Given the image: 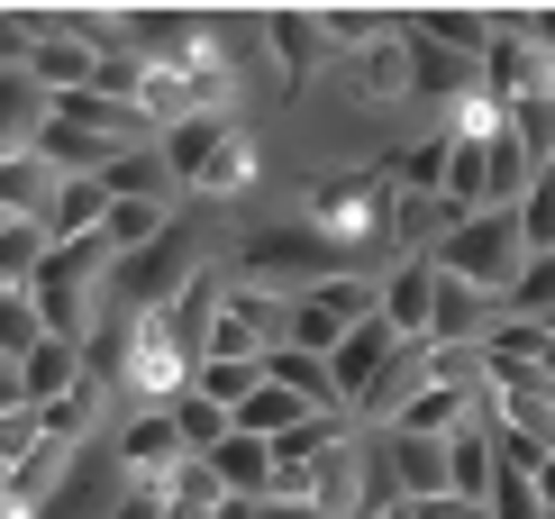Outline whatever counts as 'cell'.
Returning <instances> with one entry per match:
<instances>
[{"instance_id": "obj_11", "label": "cell", "mask_w": 555, "mask_h": 519, "mask_svg": "<svg viewBox=\"0 0 555 519\" xmlns=\"http://www.w3.org/2000/svg\"><path fill=\"white\" fill-rule=\"evenodd\" d=\"M256 37H264V55L283 64V91L310 74L319 55H328V37H319V18H310V10H264V18H256Z\"/></svg>"}, {"instance_id": "obj_8", "label": "cell", "mask_w": 555, "mask_h": 519, "mask_svg": "<svg viewBox=\"0 0 555 519\" xmlns=\"http://www.w3.org/2000/svg\"><path fill=\"white\" fill-rule=\"evenodd\" d=\"M55 128V101L37 91L28 64H0V147L10 155H37V137Z\"/></svg>"}, {"instance_id": "obj_2", "label": "cell", "mask_w": 555, "mask_h": 519, "mask_svg": "<svg viewBox=\"0 0 555 519\" xmlns=\"http://www.w3.org/2000/svg\"><path fill=\"white\" fill-rule=\"evenodd\" d=\"M374 311H383V274H328L310 292H292V346L300 356H337Z\"/></svg>"}, {"instance_id": "obj_17", "label": "cell", "mask_w": 555, "mask_h": 519, "mask_svg": "<svg viewBox=\"0 0 555 519\" xmlns=\"http://www.w3.org/2000/svg\"><path fill=\"white\" fill-rule=\"evenodd\" d=\"M173 228V201H109V219H101V246L109 255H146L155 238Z\"/></svg>"}, {"instance_id": "obj_20", "label": "cell", "mask_w": 555, "mask_h": 519, "mask_svg": "<svg viewBox=\"0 0 555 519\" xmlns=\"http://www.w3.org/2000/svg\"><path fill=\"white\" fill-rule=\"evenodd\" d=\"M155 502H165V519H219L228 510V492H219V474H210V465H173V474L165 483H155Z\"/></svg>"}, {"instance_id": "obj_34", "label": "cell", "mask_w": 555, "mask_h": 519, "mask_svg": "<svg viewBox=\"0 0 555 519\" xmlns=\"http://www.w3.org/2000/svg\"><path fill=\"white\" fill-rule=\"evenodd\" d=\"M528 483H538V502L555 510V456H546V465H538V474H528Z\"/></svg>"}, {"instance_id": "obj_21", "label": "cell", "mask_w": 555, "mask_h": 519, "mask_svg": "<svg viewBox=\"0 0 555 519\" xmlns=\"http://www.w3.org/2000/svg\"><path fill=\"white\" fill-rule=\"evenodd\" d=\"M37 346H46V311H37V292H28V282H0V356L28 365Z\"/></svg>"}, {"instance_id": "obj_22", "label": "cell", "mask_w": 555, "mask_h": 519, "mask_svg": "<svg viewBox=\"0 0 555 519\" xmlns=\"http://www.w3.org/2000/svg\"><path fill=\"white\" fill-rule=\"evenodd\" d=\"M37 155L55 164V174H91V182H101V174H109V155H119V147H109V137H91V128H64V119H55V128L37 137Z\"/></svg>"}, {"instance_id": "obj_15", "label": "cell", "mask_w": 555, "mask_h": 519, "mask_svg": "<svg viewBox=\"0 0 555 519\" xmlns=\"http://www.w3.org/2000/svg\"><path fill=\"white\" fill-rule=\"evenodd\" d=\"M55 164L46 155H0V219H46L55 210Z\"/></svg>"}, {"instance_id": "obj_35", "label": "cell", "mask_w": 555, "mask_h": 519, "mask_svg": "<svg viewBox=\"0 0 555 519\" xmlns=\"http://www.w3.org/2000/svg\"><path fill=\"white\" fill-rule=\"evenodd\" d=\"M374 519H410V510H374Z\"/></svg>"}, {"instance_id": "obj_3", "label": "cell", "mask_w": 555, "mask_h": 519, "mask_svg": "<svg viewBox=\"0 0 555 519\" xmlns=\"http://www.w3.org/2000/svg\"><path fill=\"white\" fill-rule=\"evenodd\" d=\"M109 456L128 465V483H137V492H155L173 465H192V456H182L173 410H119V429H109Z\"/></svg>"}, {"instance_id": "obj_12", "label": "cell", "mask_w": 555, "mask_h": 519, "mask_svg": "<svg viewBox=\"0 0 555 519\" xmlns=\"http://www.w3.org/2000/svg\"><path fill=\"white\" fill-rule=\"evenodd\" d=\"M201 465L219 474L228 502H273V446H264V438H228V446H210Z\"/></svg>"}, {"instance_id": "obj_27", "label": "cell", "mask_w": 555, "mask_h": 519, "mask_svg": "<svg viewBox=\"0 0 555 519\" xmlns=\"http://www.w3.org/2000/svg\"><path fill=\"white\" fill-rule=\"evenodd\" d=\"M256 383H264V365H228V356H201V374H192V392L219 401V410H237Z\"/></svg>"}, {"instance_id": "obj_31", "label": "cell", "mask_w": 555, "mask_h": 519, "mask_svg": "<svg viewBox=\"0 0 555 519\" xmlns=\"http://www.w3.org/2000/svg\"><path fill=\"white\" fill-rule=\"evenodd\" d=\"M519 28H528V37H538V55L555 64V10H519Z\"/></svg>"}, {"instance_id": "obj_24", "label": "cell", "mask_w": 555, "mask_h": 519, "mask_svg": "<svg viewBox=\"0 0 555 519\" xmlns=\"http://www.w3.org/2000/svg\"><path fill=\"white\" fill-rule=\"evenodd\" d=\"M173 429H182V456H210V446H228V438H237V419H228L219 401L182 392V401H173Z\"/></svg>"}, {"instance_id": "obj_14", "label": "cell", "mask_w": 555, "mask_h": 519, "mask_svg": "<svg viewBox=\"0 0 555 519\" xmlns=\"http://www.w3.org/2000/svg\"><path fill=\"white\" fill-rule=\"evenodd\" d=\"M101 192L109 201H173L182 182H173L165 147H119V155H109V174H101Z\"/></svg>"}, {"instance_id": "obj_6", "label": "cell", "mask_w": 555, "mask_h": 519, "mask_svg": "<svg viewBox=\"0 0 555 519\" xmlns=\"http://www.w3.org/2000/svg\"><path fill=\"white\" fill-rule=\"evenodd\" d=\"M391 356H401V328H391V319L374 311V319H364L356 338H346L337 356H328V374H337V401H346V410H356V401L383 383V365H391Z\"/></svg>"}, {"instance_id": "obj_5", "label": "cell", "mask_w": 555, "mask_h": 519, "mask_svg": "<svg viewBox=\"0 0 555 519\" xmlns=\"http://www.w3.org/2000/svg\"><path fill=\"white\" fill-rule=\"evenodd\" d=\"M383 319L401 328V346H428V319H437V255H401L383 274Z\"/></svg>"}, {"instance_id": "obj_10", "label": "cell", "mask_w": 555, "mask_h": 519, "mask_svg": "<svg viewBox=\"0 0 555 519\" xmlns=\"http://www.w3.org/2000/svg\"><path fill=\"white\" fill-rule=\"evenodd\" d=\"M18 383H28V410H55V401H74L91 383V365H82V346L74 338H46L28 365H18Z\"/></svg>"}, {"instance_id": "obj_26", "label": "cell", "mask_w": 555, "mask_h": 519, "mask_svg": "<svg viewBox=\"0 0 555 519\" xmlns=\"http://www.w3.org/2000/svg\"><path fill=\"white\" fill-rule=\"evenodd\" d=\"M511 219H519V246H528V255H555V174H538V182H528Z\"/></svg>"}, {"instance_id": "obj_4", "label": "cell", "mask_w": 555, "mask_h": 519, "mask_svg": "<svg viewBox=\"0 0 555 519\" xmlns=\"http://www.w3.org/2000/svg\"><path fill=\"white\" fill-rule=\"evenodd\" d=\"M310 502L328 510V519H374V446H364V429H356V438H337L328 456H319Z\"/></svg>"}, {"instance_id": "obj_36", "label": "cell", "mask_w": 555, "mask_h": 519, "mask_svg": "<svg viewBox=\"0 0 555 519\" xmlns=\"http://www.w3.org/2000/svg\"><path fill=\"white\" fill-rule=\"evenodd\" d=\"M0 492H10V474H0Z\"/></svg>"}, {"instance_id": "obj_9", "label": "cell", "mask_w": 555, "mask_h": 519, "mask_svg": "<svg viewBox=\"0 0 555 519\" xmlns=\"http://www.w3.org/2000/svg\"><path fill=\"white\" fill-rule=\"evenodd\" d=\"M401 28L420 37V46H447V55L482 64V55H492V37H501V18L492 10H401Z\"/></svg>"}, {"instance_id": "obj_16", "label": "cell", "mask_w": 555, "mask_h": 519, "mask_svg": "<svg viewBox=\"0 0 555 519\" xmlns=\"http://www.w3.org/2000/svg\"><path fill=\"white\" fill-rule=\"evenodd\" d=\"M256 182H264V147H256V128L237 119V137L210 155V174H201L192 192H201V201H237V192H256Z\"/></svg>"}, {"instance_id": "obj_32", "label": "cell", "mask_w": 555, "mask_h": 519, "mask_svg": "<svg viewBox=\"0 0 555 519\" xmlns=\"http://www.w3.org/2000/svg\"><path fill=\"white\" fill-rule=\"evenodd\" d=\"M10 410H28V383H18V365L0 356V419H10Z\"/></svg>"}, {"instance_id": "obj_1", "label": "cell", "mask_w": 555, "mask_h": 519, "mask_svg": "<svg viewBox=\"0 0 555 519\" xmlns=\"http://www.w3.org/2000/svg\"><path fill=\"white\" fill-rule=\"evenodd\" d=\"M428 255H437V274L474 282V292H492V301H511V282H519V265H528V246H519V219H511V210H474V219H455Z\"/></svg>"}, {"instance_id": "obj_28", "label": "cell", "mask_w": 555, "mask_h": 519, "mask_svg": "<svg viewBox=\"0 0 555 519\" xmlns=\"http://www.w3.org/2000/svg\"><path fill=\"white\" fill-rule=\"evenodd\" d=\"M482 519H555V510L538 502V483H528V474H501V483H492V510H482Z\"/></svg>"}, {"instance_id": "obj_19", "label": "cell", "mask_w": 555, "mask_h": 519, "mask_svg": "<svg viewBox=\"0 0 555 519\" xmlns=\"http://www.w3.org/2000/svg\"><path fill=\"white\" fill-rule=\"evenodd\" d=\"M264 374L283 383L292 401H310V410H346L337 401V374H328V356H300V346H273L264 356Z\"/></svg>"}, {"instance_id": "obj_23", "label": "cell", "mask_w": 555, "mask_h": 519, "mask_svg": "<svg viewBox=\"0 0 555 519\" xmlns=\"http://www.w3.org/2000/svg\"><path fill=\"white\" fill-rule=\"evenodd\" d=\"M55 238H46V219H0V282H37Z\"/></svg>"}, {"instance_id": "obj_13", "label": "cell", "mask_w": 555, "mask_h": 519, "mask_svg": "<svg viewBox=\"0 0 555 519\" xmlns=\"http://www.w3.org/2000/svg\"><path fill=\"white\" fill-rule=\"evenodd\" d=\"M228 137H237V119H219V110H201V119H182V128H165V137H155V147H165V164H173V182H182V192H192V182L210 174V155L228 147Z\"/></svg>"}, {"instance_id": "obj_18", "label": "cell", "mask_w": 555, "mask_h": 519, "mask_svg": "<svg viewBox=\"0 0 555 519\" xmlns=\"http://www.w3.org/2000/svg\"><path fill=\"white\" fill-rule=\"evenodd\" d=\"M228 419H237V438H264V446H273L283 429H300V419H310V401H292V392H283V383H273V374H264V383L246 392V401H237V410H228Z\"/></svg>"}, {"instance_id": "obj_29", "label": "cell", "mask_w": 555, "mask_h": 519, "mask_svg": "<svg viewBox=\"0 0 555 519\" xmlns=\"http://www.w3.org/2000/svg\"><path fill=\"white\" fill-rule=\"evenodd\" d=\"M37 446H46V419H37V410H10V419H0V474H10V465H28Z\"/></svg>"}, {"instance_id": "obj_30", "label": "cell", "mask_w": 555, "mask_h": 519, "mask_svg": "<svg viewBox=\"0 0 555 519\" xmlns=\"http://www.w3.org/2000/svg\"><path fill=\"white\" fill-rule=\"evenodd\" d=\"M401 510H410V519H482L465 492H428V502H401Z\"/></svg>"}, {"instance_id": "obj_7", "label": "cell", "mask_w": 555, "mask_h": 519, "mask_svg": "<svg viewBox=\"0 0 555 519\" xmlns=\"http://www.w3.org/2000/svg\"><path fill=\"white\" fill-rule=\"evenodd\" d=\"M492 328H501V301H492V292H474V282L437 274V319H428V346H482Z\"/></svg>"}, {"instance_id": "obj_33", "label": "cell", "mask_w": 555, "mask_h": 519, "mask_svg": "<svg viewBox=\"0 0 555 519\" xmlns=\"http://www.w3.org/2000/svg\"><path fill=\"white\" fill-rule=\"evenodd\" d=\"M109 519H165V502H155V492H128V502L109 510Z\"/></svg>"}, {"instance_id": "obj_25", "label": "cell", "mask_w": 555, "mask_h": 519, "mask_svg": "<svg viewBox=\"0 0 555 519\" xmlns=\"http://www.w3.org/2000/svg\"><path fill=\"white\" fill-rule=\"evenodd\" d=\"M501 319H555V255H528L511 301H501Z\"/></svg>"}, {"instance_id": "obj_37", "label": "cell", "mask_w": 555, "mask_h": 519, "mask_svg": "<svg viewBox=\"0 0 555 519\" xmlns=\"http://www.w3.org/2000/svg\"><path fill=\"white\" fill-rule=\"evenodd\" d=\"M0 155H10V147H0Z\"/></svg>"}]
</instances>
